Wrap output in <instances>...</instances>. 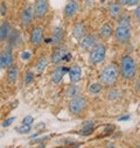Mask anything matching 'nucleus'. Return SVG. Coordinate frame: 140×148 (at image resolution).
<instances>
[{"label":"nucleus","mask_w":140,"mask_h":148,"mask_svg":"<svg viewBox=\"0 0 140 148\" xmlns=\"http://www.w3.org/2000/svg\"><path fill=\"white\" fill-rule=\"evenodd\" d=\"M45 127H46L45 124H40V125L38 126V130H45Z\"/></svg>","instance_id":"obj_36"},{"label":"nucleus","mask_w":140,"mask_h":148,"mask_svg":"<svg viewBox=\"0 0 140 148\" xmlns=\"http://www.w3.org/2000/svg\"><path fill=\"white\" fill-rule=\"evenodd\" d=\"M33 8H34V18H36L39 20L43 19L49 11L48 0H35Z\"/></svg>","instance_id":"obj_7"},{"label":"nucleus","mask_w":140,"mask_h":148,"mask_svg":"<svg viewBox=\"0 0 140 148\" xmlns=\"http://www.w3.org/2000/svg\"><path fill=\"white\" fill-rule=\"evenodd\" d=\"M103 89V84L100 82H95L92 84H90V86L88 88V91L91 95H98Z\"/></svg>","instance_id":"obj_24"},{"label":"nucleus","mask_w":140,"mask_h":148,"mask_svg":"<svg viewBox=\"0 0 140 148\" xmlns=\"http://www.w3.org/2000/svg\"><path fill=\"white\" fill-rule=\"evenodd\" d=\"M104 1H105V0H104Z\"/></svg>","instance_id":"obj_39"},{"label":"nucleus","mask_w":140,"mask_h":148,"mask_svg":"<svg viewBox=\"0 0 140 148\" xmlns=\"http://www.w3.org/2000/svg\"><path fill=\"white\" fill-rule=\"evenodd\" d=\"M68 77L70 83H78L82 79V68L78 64H74L68 70Z\"/></svg>","instance_id":"obj_13"},{"label":"nucleus","mask_w":140,"mask_h":148,"mask_svg":"<svg viewBox=\"0 0 140 148\" xmlns=\"http://www.w3.org/2000/svg\"><path fill=\"white\" fill-rule=\"evenodd\" d=\"M47 65H48V58L46 57V55H41L36 61V63H35V70H36L38 73H41L45 71Z\"/></svg>","instance_id":"obj_22"},{"label":"nucleus","mask_w":140,"mask_h":148,"mask_svg":"<svg viewBox=\"0 0 140 148\" xmlns=\"http://www.w3.org/2000/svg\"><path fill=\"white\" fill-rule=\"evenodd\" d=\"M88 33V28H86V25L84 21H78L74 25L73 27V35H74V38L80 41L83 36Z\"/></svg>","instance_id":"obj_14"},{"label":"nucleus","mask_w":140,"mask_h":148,"mask_svg":"<svg viewBox=\"0 0 140 148\" xmlns=\"http://www.w3.org/2000/svg\"><path fill=\"white\" fill-rule=\"evenodd\" d=\"M137 90H138V93L140 95V81H139L138 84H137Z\"/></svg>","instance_id":"obj_37"},{"label":"nucleus","mask_w":140,"mask_h":148,"mask_svg":"<svg viewBox=\"0 0 140 148\" xmlns=\"http://www.w3.org/2000/svg\"><path fill=\"white\" fill-rule=\"evenodd\" d=\"M0 14H1L3 16L7 15V6H6L5 3H3L1 5H0Z\"/></svg>","instance_id":"obj_31"},{"label":"nucleus","mask_w":140,"mask_h":148,"mask_svg":"<svg viewBox=\"0 0 140 148\" xmlns=\"http://www.w3.org/2000/svg\"><path fill=\"white\" fill-rule=\"evenodd\" d=\"M118 23L113 32L116 41L125 45L130 41L131 34H132V26H131V16L127 13H121L120 16L117 19Z\"/></svg>","instance_id":"obj_1"},{"label":"nucleus","mask_w":140,"mask_h":148,"mask_svg":"<svg viewBox=\"0 0 140 148\" xmlns=\"http://www.w3.org/2000/svg\"><path fill=\"white\" fill-rule=\"evenodd\" d=\"M67 54H68V49H67L65 46H63L62 43L55 46V48H54V50H53V53L50 55L51 63L53 64H56V65L61 64V62H63L65 60Z\"/></svg>","instance_id":"obj_8"},{"label":"nucleus","mask_w":140,"mask_h":148,"mask_svg":"<svg viewBox=\"0 0 140 148\" xmlns=\"http://www.w3.org/2000/svg\"><path fill=\"white\" fill-rule=\"evenodd\" d=\"M18 77H19V68L16 64L12 63L7 68V82L10 84H15Z\"/></svg>","instance_id":"obj_18"},{"label":"nucleus","mask_w":140,"mask_h":148,"mask_svg":"<svg viewBox=\"0 0 140 148\" xmlns=\"http://www.w3.org/2000/svg\"><path fill=\"white\" fill-rule=\"evenodd\" d=\"M0 25H1V21H0Z\"/></svg>","instance_id":"obj_38"},{"label":"nucleus","mask_w":140,"mask_h":148,"mask_svg":"<svg viewBox=\"0 0 140 148\" xmlns=\"http://www.w3.org/2000/svg\"><path fill=\"white\" fill-rule=\"evenodd\" d=\"M134 16H135L137 20L140 21V3L137 5V8H135V11H134Z\"/></svg>","instance_id":"obj_33"},{"label":"nucleus","mask_w":140,"mask_h":148,"mask_svg":"<svg viewBox=\"0 0 140 148\" xmlns=\"http://www.w3.org/2000/svg\"><path fill=\"white\" fill-rule=\"evenodd\" d=\"M34 72L33 71H27L26 72V75H25V77H23V83L26 84V85H30L33 82H34Z\"/></svg>","instance_id":"obj_26"},{"label":"nucleus","mask_w":140,"mask_h":148,"mask_svg":"<svg viewBox=\"0 0 140 148\" xmlns=\"http://www.w3.org/2000/svg\"><path fill=\"white\" fill-rule=\"evenodd\" d=\"M20 57H21L22 61H28V60H30V57H32V53L28 51V50H23V51L20 54Z\"/></svg>","instance_id":"obj_28"},{"label":"nucleus","mask_w":140,"mask_h":148,"mask_svg":"<svg viewBox=\"0 0 140 148\" xmlns=\"http://www.w3.org/2000/svg\"><path fill=\"white\" fill-rule=\"evenodd\" d=\"M30 45L35 48H39L41 43L43 42V28L41 26H35L30 32V38H29Z\"/></svg>","instance_id":"obj_9"},{"label":"nucleus","mask_w":140,"mask_h":148,"mask_svg":"<svg viewBox=\"0 0 140 148\" xmlns=\"http://www.w3.org/2000/svg\"><path fill=\"white\" fill-rule=\"evenodd\" d=\"M97 43V36L95 34H85L80 40V48L83 51H89Z\"/></svg>","instance_id":"obj_11"},{"label":"nucleus","mask_w":140,"mask_h":148,"mask_svg":"<svg viewBox=\"0 0 140 148\" xmlns=\"http://www.w3.org/2000/svg\"><path fill=\"white\" fill-rule=\"evenodd\" d=\"M106 95H108L106 97H108V99H109V100H116L117 98H119V97H120V92H119V90L113 89V88H112V89H110V90H109V92H108Z\"/></svg>","instance_id":"obj_25"},{"label":"nucleus","mask_w":140,"mask_h":148,"mask_svg":"<svg viewBox=\"0 0 140 148\" xmlns=\"http://www.w3.org/2000/svg\"><path fill=\"white\" fill-rule=\"evenodd\" d=\"M118 3H119L120 5H123V6H125V5H126V0H118Z\"/></svg>","instance_id":"obj_35"},{"label":"nucleus","mask_w":140,"mask_h":148,"mask_svg":"<svg viewBox=\"0 0 140 148\" xmlns=\"http://www.w3.org/2000/svg\"><path fill=\"white\" fill-rule=\"evenodd\" d=\"M15 131L20 134H28L30 131H32V126H28V125H21L19 127H15Z\"/></svg>","instance_id":"obj_27"},{"label":"nucleus","mask_w":140,"mask_h":148,"mask_svg":"<svg viewBox=\"0 0 140 148\" xmlns=\"http://www.w3.org/2000/svg\"><path fill=\"white\" fill-rule=\"evenodd\" d=\"M10 38H11V47H19L23 42L22 35H21V33L19 30H14L13 33H11Z\"/></svg>","instance_id":"obj_21"},{"label":"nucleus","mask_w":140,"mask_h":148,"mask_svg":"<svg viewBox=\"0 0 140 148\" xmlns=\"http://www.w3.org/2000/svg\"><path fill=\"white\" fill-rule=\"evenodd\" d=\"M68 70H69V68H65V66H63V65L57 66V68L54 70V72L51 73V81H53V83H54V84H60V83H62L63 77H64L65 73L68 72Z\"/></svg>","instance_id":"obj_15"},{"label":"nucleus","mask_w":140,"mask_h":148,"mask_svg":"<svg viewBox=\"0 0 140 148\" xmlns=\"http://www.w3.org/2000/svg\"><path fill=\"white\" fill-rule=\"evenodd\" d=\"M93 3H95V0H85V4H86V6H91Z\"/></svg>","instance_id":"obj_34"},{"label":"nucleus","mask_w":140,"mask_h":148,"mask_svg":"<svg viewBox=\"0 0 140 148\" xmlns=\"http://www.w3.org/2000/svg\"><path fill=\"white\" fill-rule=\"evenodd\" d=\"M113 32H115V29H113L112 25L110 22H105L99 29V38L104 41H106L113 35Z\"/></svg>","instance_id":"obj_17"},{"label":"nucleus","mask_w":140,"mask_h":148,"mask_svg":"<svg viewBox=\"0 0 140 148\" xmlns=\"http://www.w3.org/2000/svg\"><path fill=\"white\" fill-rule=\"evenodd\" d=\"M106 56V47L104 43H96L91 49H90V55H89V62L91 65H98L100 64Z\"/></svg>","instance_id":"obj_5"},{"label":"nucleus","mask_w":140,"mask_h":148,"mask_svg":"<svg viewBox=\"0 0 140 148\" xmlns=\"http://www.w3.org/2000/svg\"><path fill=\"white\" fill-rule=\"evenodd\" d=\"M80 95H81V86L77 85V83H71V85H69L65 89V97L69 99L77 97Z\"/></svg>","instance_id":"obj_20"},{"label":"nucleus","mask_w":140,"mask_h":148,"mask_svg":"<svg viewBox=\"0 0 140 148\" xmlns=\"http://www.w3.org/2000/svg\"><path fill=\"white\" fill-rule=\"evenodd\" d=\"M33 19H34V8H33V5L28 4L23 8L22 14H21V25H22V27H25V28L29 27L33 22Z\"/></svg>","instance_id":"obj_12"},{"label":"nucleus","mask_w":140,"mask_h":148,"mask_svg":"<svg viewBox=\"0 0 140 148\" xmlns=\"http://www.w3.org/2000/svg\"><path fill=\"white\" fill-rule=\"evenodd\" d=\"M81 10V0H68L64 6L63 15L67 20H71Z\"/></svg>","instance_id":"obj_6"},{"label":"nucleus","mask_w":140,"mask_h":148,"mask_svg":"<svg viewBox=\"0 0 140 148\" xmlns=\"http://www.w3.org/2000/svg\"><path fill=\"white\" fill-rule=\"evenodd\" d=\"M12 33L11 23L5 21L4 23L0 25V42H5L10 39V35Z\"/></svg>","instance_id":"obj_19"},{"label":"nucleus","mask_w":140,"mask_h":148,"mask_svg":"<svg viewBox=\"0 0 140 148\" xmlns=\"http://www.w3.org/2000/svg\"><path fill=\"white\" fill-rule=\"evenodd\" d=\"M89 103H88V99L84 97V96H77V97H74L70 99V103H69V112L71 113L73 116H76V117H80V116H83L85 110L88 107Z\"/></svg>","instance_id":"obj_4"},{"label":"nucleus","mask_w":140,"mask_h":148,"mask_svg":"<svg viewBox=\"0 0 140 148\" xmlns=\"http://www.w3.org/2000/svg\"><path fill=\"white\" fill-rule=\"evenodd\" d=\"M139 3H140V0H126V5H125V6H127V7H133V6L138 5Z\"/></svg>","instance_id":"obj_32"},{"label":"nucleus","mask_w":140,"mask_h":148,"mask_svg":"<svg viewBox=\"0 0 140 148\" xmlns=\"http://www.w3.org/2000/svg\"><path fill=\"white\" fill-rule=\"evenodd\" d=\"M119 78V68L115 63L106 64L100 72V83L105 86H113Z\"/></svg>","instance_id":"obj_3"},{"label":"nucleus","mask_w":140,"mask_h":148,"mask_svg":"<svg viewBox=\"0 0 140 148\" xmlns=\"http://www.w3.org/2000/svg\"><path fill=\"white\" fill-rule=\"evenodd\" d=\"M13 63L12 47L8 46L6 49L0 51V69H7Z\"/></svg>","instance_id":"obj_10"},{"label":"nucleus","mask_w":140,"mask_h":148,"mask_svg":"<svg viewBox=\"0 0 140 148\" xmlns=\"http://www.w3.org/2000/svg\"><path fill=\"white\" fill-rule=\"evenodd\" d=\"M15 117H11V118H7L6 120H4V123H3V127H8V126H11L14 121H15Z\"/></svg>","instance_id":"obj_30"},{"label":"nucleus","mask_w":140,"mask_h":148,"mask_svg":"<svg viewBox=\"0 0 140 148\" xmlns=\"http://www.w3.org/2000/svg\"><path fill=\"white\" fill-rule=\"evenodd\" d=\"M123 5H120L118 1H116V3H113L112 5H111V7H110V15H111V18L112 19H118L119 16H120V14L123 13Z\"/></svg>","instance_id":"obj_23"},{"label":"nucleus","mask_w":140,"mask_h":148,"mask_svg":"<svg viewBox=\"0 0 140 148\" xmlns=\"http://www.w3.org/2000/svg\"><path fill=\"white\" fill-rule=\"evenodd\" d=\"M64 36H65V33H64V29L60 26H57L54 32H53V35H51V39H50V43L53 46H57V45H61L64 40Z\"/></svg>","instance_id":"obj_16"},{"label":"nucleus","mask_w":140,"mask_h":148,"mask_svg":"<svg viewBox=\"0 0 140 148\" xmlns=\"http://www.w3.org/2000/svg\"><path fill=\"white\" fill-rule=\"evenodd\" d=\"M119 76L124 81H132L138 73V63L131 55H124L119 63Z\"/></svg>","instance_id":"obj_2"},{"label":"nucleus","mask_w":140,"mask_h":148,"mask_svg":"<svg viewBox=\"0 0 140 148\" xmlns=\"http://www.w3.org/2000/svg\"><path fill=\"white\" fill-rule=\"evenodd\" d=\"M34 123V118L32 116H26L22 120V125H28V126H32Z\"/></svg>","instance_id":"obj_29"}]
</instances>
